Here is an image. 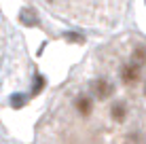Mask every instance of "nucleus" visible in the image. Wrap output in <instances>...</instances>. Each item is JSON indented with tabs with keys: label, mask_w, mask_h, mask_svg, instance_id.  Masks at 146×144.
I'll list each match as a JSON object with an SVG mask.
<instances>
[{
	"label": "nucleus",
	"mask_w": 146,
	"mask_h": 144,
	"mask_svg": "<svg viewBox=\"0 0 146 144\" xmlns=\"http://www.w3.org/2000/svg\"><path fill=\"white\" fill-rule=\"evenodd\" d=\"M91 91L95 98H100V100H106V98L112 96V85H110L108 78H95L91 83Z\"/></svg>",
	"instance_id": "1"
},
{
	"label": "nucleus",
	"mask_w": 146,
	"mask_h": 144,
	"mask_svg": "<svg viewBox=\"0 0 146 144\" xmlns=\"http://www.w3.org/2000/svg\"><path fill=\"white\" fill-rule=\"evenodd\" d=\"M112 119L114 121H123L125 119V106L123 104H114L112 106Z\"/></svg>",
	"instance_id": "4"
},
{
	"label": "nucleus",
	"mask_w": 146,
	"mask_h": 144,
	"mask_svg": "<svg viewBox=\"0 0 146 144\" xmlns=\"http://www.w3.org/2000/svg\"><path fill=\"white\" fill-rule=\"evenodd\" d=\"M74 106H76V112H80V115H89L91 108H93V102H91L89 96H80V98H76Z\"/></svg>",
	"instance_id": "3"
},
{
	"label": "nucleus",
	"mask_w": 146,
	"mask_h": 144,
	"mask_svg": "<svg viewBox=\"0 0 146 144\" xmlns=\"http://www.w3.org/2000/svg\"><path fill=\"white\" fill-rule=\"evenodd\" d=\"M121 76H123L125 83H138L140 81V64H127V66L121 70Z\"/></svg>",
	"instance_id": "2"
}]
</instances>
